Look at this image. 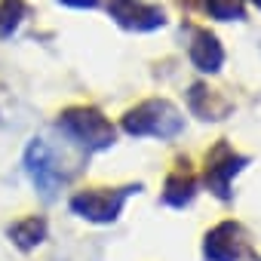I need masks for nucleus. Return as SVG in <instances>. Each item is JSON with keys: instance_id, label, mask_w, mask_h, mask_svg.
Returning <instances> with one entry per match:
<instances>
[{"instance_id": "14", "label": "nucleus", "mask_w": 261, "mask_h": 261, "mask_svg": "<svg viewBox=\"0 0 261 261\" xmlns=\"http://www.w3.org/2000/svg\"><path fill=\"white\" fill-rule=\"evenodd\" d=\"M249 4H255V7H258V10H261V0H249Z\"/></svg>"}, {"instance_id": "3", "label": "nucleus", "mask_w": 261, "mask_h": 261, "mask_svg": "<svg viewBox=\"0 0 261 261\" xmlns=\"http://www.w3.org/2000/svg\"><path fill=\"white\" fill-rule=\"evenodd\" d=\"M139 191H142V185H123V188H86V191L74 194L68 206H71L74 215H80V218H86V221H92V224H111V221L120 218L126 200L133 197V194H139Z\"/></svg>"}, {"instance_id": "7", "label": "nucleus", "mask_w": 261, "mask_h": 261, "mask_svg": "<svg viewBox=\"0 0 261 261\" xmlns=\"http://www.w3.org/2000/svg\"><path fill=\"white\" fill-rule=\"evenodd\" d=\"M108 16L126 28V31H157L166 25V13L157 4H145V0H108Z\"/></svg>"}, {"instance_id": "5", "label": "nucleus", "mask_w": 261, "mask_h": 261, "mask_svg": "<svg viewBox=\"0 0 261 261\" xmlns=\"http://www.w3.org/2000/svg\"><path fill=\"white\" fill-rule=\"evenodd\" d=\"M203 258L206 261H243V258H255V249L249 246V233L240 221H221L206 233Z\"/></svg>"}, {"instance_id": "9", "label": "nucleus", "mask_w": 261, "mask_h": 261, "mask_svg": "<svg viewBox=\"0 0 261 261\" xmlns=\"http://www.w3.org/2000/svg\"><path fill=\"white\" fill-rule=\"evenodd\" d=\"M197 197V178L191 172H172L163 185V203L172 209H185L191 206Z\"/></svg>"}, {"instance_id": "13", "label": "nucleus", "mask_w": 261, "mask_h": 261, "mask_svg": "<svg viewBox=\"0 0 261 261\" xmlns=\"http://www.w3.org/2000/svg\"><path fill=\"white\" fill-rule=\"evenodd\" d=\"M62 7H71V10H95L98 0H59Z\"/></svg>"}, {"instance_id": "10", "label": "nucleus", "mask_w": 261, "mask_h": 261, "mask_svg": "<svg viewBox=\"0 0 261 261\" xmlns=\"http://www.w3.org/2000/svg\"><path fill=\"white\" fill-rule=\"evenodd\" d=\"M10 240H13L22 252L37 249V246L46 240V218H43V215H28V218L10 224Z\"/></svg>"}, {"instance_id": "1", "label": "nucleus", "mask_w": 261, "mask_h": 261, "mask_svg": "<svg viewBox=\"0 0 261 261\" xmlns=\"http://www.w3.org/2000/svg\"><path fill=\"white\" fill-rule=\"evenodd\" d=\"M120 126L133 139H175L185 133V114L169 98H148L129 108Z\"/></svg>"}, {"instance_id": "8", "label": "nucleus", "mask_w": 261, "mask_h": 261, "mask_svg": "<svg viewBox=\"0 0 261 261\" xmlns=\"http://www.w3.org/2000/svg\"><path fill=\"white\" fill-rule=\"evenodd\" d=\"M188 56H191V65L200 71V74H218L221 65H224V46L218 43V37L206 28H197L194 37H191V46H188Z\"/></svg>"}, {"instance_id": "6", "label": "nucleus", "mask_w": 261, "mask_h": 261, "mask_svg": "<svg viewBox=\"0 0 261 261\" xmlns=\"http://www.w3.org/2000/svg\"><path fill=\"white\" fill-rule=\"evenodd\" d=\"M246 166H249V157L233 154V148L221 142V145L209 154V160H206V175H203V181H206L209 194L218 197L221 203H227V200L233 197V191H230V188H233V178H237Z\"/></svg>"}, {"instance_id": "4", "label": "nucleus", "mask_w": 261, "mask_h": 261, "mask_svg": "<svg viewBox=\"0 0 261 261\" xmlns=\"http://www.w3.org/2000/svg\"><path fill=\"white\" fill-rule=\"evenodd\" d=\"M22 163H25V172L31 175L37 194H40L43 200H56V194H59L62 185H65V172H62L56 154L49 151V145H46L43 139H31L28 148H25Z\"/></svg>"}, {"instance_id": "12", "label": "nucleus", "mask_w": 261, "mask_h": 261, "mask_svg": "<svg viewBox=\"0 0 261 261\" xmlns=\"http://www.w3.org/2000/svg\"><path fill=\"white\" fill-rule=\"evenodd\" d=\"M203 7L212 19L218 22H243L246 10H243V0H203Z\"/></svg>"}, {"instance_id": "2", "label": "nucleus", "mask_w": 261, "mask_h": 261, "mask_svg": "<svg viewBox=\"0 0 261 261\" xmlns=\"http://www.w3.org/2000/svg\"><path fill=\"white\" fill-rule=\"evenodd\" d=\"M59 129L74 142L80 145L83 151L89 154H98V151H108L114 142H117V129L114 123L95 111V108H86V105H74L68 111L59 114Z\"/></svg>"}, {"instance_id": "11", "label": "nucleus", "mask_w": 261, "mask_h": 261, "mask_svg": "<svg viewBox=\"0 0 261 261\" xmlns=\"http://www.w3.org/2000/svg\"><path fill=\"white\" fill-rule=\"evenodd\" d=\"M25 16H28L25 0H0V40H10L25 22Z\"/></svg>"}]
</instances>
